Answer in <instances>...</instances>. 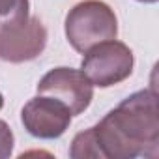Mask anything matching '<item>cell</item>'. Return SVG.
<instances>
[{"label": "cell", "instance_id": "cell-1", "mask_svg": "<svg viewBox=\"0 0 159 159\" xmlns=\"http://www.w3.org/2000/svg\"><path fill=\"white\" fill-rule=\"evenodd\" d=\"M159 109L155 90L127 96L96 125L77 133L69 157L73 159H135L157 157Z\"/></svg>", "mask_w": 159, "mask_h": 159}, {"label": "cell", "instance_id": "cell-4", "mask_svg": "<svg viewBox=\"0 0 159 159\" xmlns=\"http://www.w3.org/2000/svg\"><path fill=\"white\" fill-rule=\"evenodd\" d=\"M38 94L51 96L62 101L73 116L83 114L94 99V84L90 79L73 67H54L41 77L38 83Z\"/></svg>", "mask_w": 159, "mask_h": 159}, {"label": "cell", "instance_id": "cell-9", "mask_svg": "<svg viewBox=\"0 0 159 159\" xmlns=\"http://www.w3.org/2000/svg\"><path fill=\"white\" fill-rule=\"evenodd\" d=\"M139 2H144V4H155L157 0H139Z\"/></svg>", "mask_w": 159, "mask_h": 159}, {"label": "cell", "instance_id": "cell-3", "mask_svg": "<svg viewBox=\"0 0 159 159\" xmlns=\"http://www.w3.org/2000/svg\"><path fill=\"white\" fill-rule=\"evenodd\" d=\"M133 51L118 39H107L84 52L81 71L90 79L94 86L111 88L125 81L133 73Z\"/></svg>", "mask_w": 159, "mask_h": 159}, {"label": "cell", "instance_id": "cell-7", "mask_svg": "<svg viewBox=\"0 0 159 159\" xmlns=\"http://www.w3.org/2000/svg\"><path fill=\"white\" fill-rule=\"evenodd\" d=\"M28 0H0V26L19 23L28 17Z\"/></svg>", "mask_w": 159, "mask_h": 159}, {"label": "cell", "instance_id": "cell-10", "mask_svg": "<svg viewBox=\"0 0 159 159\" xmlns=\"http://www.w3.org/2000/svg\"><path fill=\"white\" fill-rule=\"evenodd\" d=\"M2 107H4V96L0 94V109H2Z\"/></svg>", "mask_w": 159, "mask_h": 159}, {"label": "cell", "instance_id": "cell-8", "mask_svg": "<svg viewBox=\"0 0 159 159\" xmlns=\"http://www.w3.org/2000/svg\"><path fill=\"white\" fill-rule=\"evenodd\" d=\"M13 144H15V137L11 127L0 120V159H8L13 153Z\"/></svg>", "mask_w": 159, "mask_h": 159}, {"label": "cell", "instance_id": "cell-2", "mask_svg": "<svg viewBox=\"0 0 159 159\" xmlns=\"http://www.w3.org/2000/svg\"><path fill=\"white\" fill-rule=\"evenodd\" d=\"M66 38L77 52H86L94 45L116 39L118 19L103 0H84L75 4L66 15Z\"/></svg>", "mask_w": 159, "mask_h": 159}, {"label": "cell", "instance_id": "cell-6", "mask_svg": "<svg viewBox=\"0 0 159 159\" xmlns=\"http://www.w3.org/2000/svg\"><path fill=\"white\" fill-rule=\"evenodd\" d=\"M71 111L58 99L51 96L38 94L30 101L25 103L21 111V122L25 129L43 140H52L62 137L71 125Z\"/></svg>", "mask_w": 159, "mask_h": 159}, {"label": "cell", "instance_id": "cell-5", "mask_svg": "<svg viewBox=\"0 0 159 159\" xmlns=\"http://www.w3.org/2000/svg\"><path fill=\"white\" fill-rule=\"evenodd\" d=\"M47 45V28L38 17L0 26V60L21 64L38 58Z\"/></svg>", "mask_w": 159, "mask_h": 159}]
</instances>
